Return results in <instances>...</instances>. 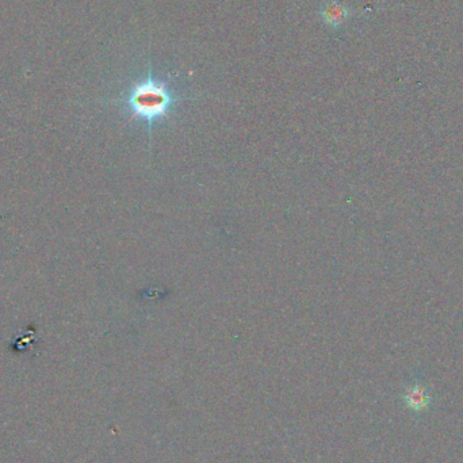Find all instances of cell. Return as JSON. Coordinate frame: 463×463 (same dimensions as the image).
<instances>
[{
  "instance_id": "1",
  "label": "cell",
  "mask_w": 463,
  "mask_h": 463,
  "mask_svg": "<svg viewBox=\"0 0 463 463\" xmlns=\"http://www.w3.org/2000/svg\"><path fill=\"white\" fill-rule=\"evenodd\" d=\"M186 99L187 97L176 95L168 87L167 81L153 77L152 61L149 57L146 79L140 80L130 88L123 103L130 111L132 120L146 122L148 136L150 139L155 123L168 120L173 109Z\"/></svg>"
},
{
  "instance_id": "2",
  "label": "cell",
  "mask_w": 463,
  "mask_h": 463,
  "mask_svg": "<svg viewBox=\"0 0 463 463\" xmlns=\"http://www.w3.org/2000/svg\"><path fill=\"white\" fill-rule=\"evenodd\" d=\"M320 15L328 26L339 27L350 18L351 10L339 0H329L321 8Z\"/></svg>"
}]
</instances>
